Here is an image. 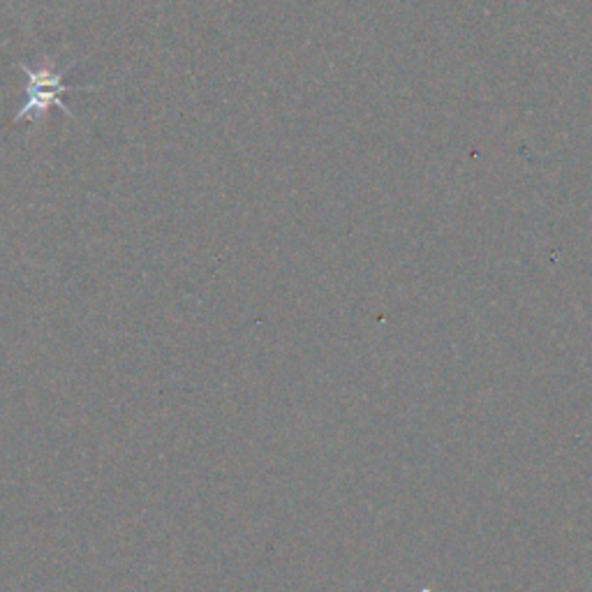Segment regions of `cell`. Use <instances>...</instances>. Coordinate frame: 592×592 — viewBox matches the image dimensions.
I'll return each instance as SVG.
<instances>
[{"label": "cell", "mask_w": 592, "mask_h": 592, "mask_svg": "<svg viewBox=\"0 0 592 592\" xmlns=\"http://www.w3.org/2000/svg\"><path fill=\"white\" fill-rule=\"evenodd\" d=\"M21 70L28 74V86H26L28 100H26V105L21 107V111H17V116H14L12 123L42 121V118L49 114L51 107H58L68 116H72V111L63 102V95L74 93V91H88V88H93V86H65L63 74L56 72L49 63H44L42 68H37V70H31L26 63H21Z\"/></svg>", "instance_id": "obj_1"}]
</instances>
